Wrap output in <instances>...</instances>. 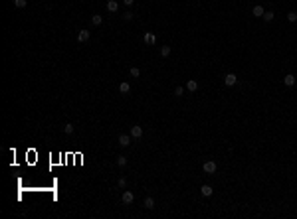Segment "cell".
<instances>
[{
  "instance_id": "5bb4252c",
  "label": "cell",
  "mask_w": 297,
  "mask_h": 219,
  "mask_svg": "<svg viewBox=\"0 0 297 219\" xmlns=\"http://www.w3.org/2000/svg\"><path fill=\"white\" fill-rule=\"evenodd\" d=\"M155 42H156V36L147 32V34H145V44H155Z\"/></svg>"
},
{
  "instance_id": "277c9868",
  "label": "cell",
  "mask_w": 297,
  "mask_h": 219,
  "mask_svg": "<svg viewBox=\"0 0 297 219\" xmlns=\"http://www.w3.org/2000/svg\"><path fill=\"white\" fill-rule=\"evenodd\" d=\"M131 136H133V138H141V136H143V126L135 125L133 129H131Z\"/></svg>"
},
{
  "instance_id": "9c48e42d",
  "label": "cell",
  "mask_w": 297,
  "mask_h": 219,
  "mask_svg": "<svg viewBox=\"0 0 297 219\" xmlns=\"http://www.w3.org/2000/svg\"><path fill=\"white\" fill-rule=\"evenodd\" d=\"M107 10H109V12H117V10H119V2H117V0H107Z\"/></svg>"
},
{
  "instance_id": "8fae6325",
  "label": "cell",
  "mask_w": 297,
  "mask_h": 219,
  "mask_svg": "<svg viewBox=\"0 0 297 219\" xmlns=\"http://www.w3.org/2000/svg\"><path fill=\"white\" fill-rule=\"evenodd\" d=\"M119 144H121L123 148L129 146V144H131V136H129V134H121V136H119Z\"/></svg>"
},
{
  "instance_id": "603a6c76",
  "label": "cell",
  "mask_w": 297,
  "mask_h": 219,
  "mask_svg": "<svg viewBox=\"0 0 297 219\" xmlns=\"http://www.w3.org/2000/svg\"><path fill=\"white\" fill-rule=\"evenodd\" d=\"M287 20H289V22H297V12H289L287 14Z\"/></svg>"
},
{
  "instance_id": "3957f363",
  "label": "cell",
  "mask_w": 297,
  "mask_h": 219,
  "mask_svg": "<svg viewBox=\"0 0 297 219\" xmlns=\"http://www.w3.org/2000/svg\"><path fill=\"white\" fill-rule=\"evenodd\" d=\"M89 36H91V32H89V30H79V34H77V40L83 44V42H87V40H89Z\"/></svg>"
},
{
  "instance_id": "44dd1931",
  "label": "cell",
  "mask_w": 297,
  "mask_h": 219,
  "mask_svg": "<svg viewBox=\"0 0 297 219\" xmlns=\"http://www.w3.org/2000/svg\"><path fill=\"white\" fill-rule=\"evenodd\" d=\"M63 130H66V134H72V132H73V125H72V122H67V125L63 126Z\"/></svg>"
},
{
  "instance_id": "30bf717a",
  "label": "cell",
  "mask_w": 297,
  "mask_h": 219,
  "mask_svg": "<svg viewBox=\"0 0 297 219\" xmlns=\"http://www.w3.org/2000/svg\"><path fill=\"white\" fill-rule=\"evenodd\" d=\"M129 91H131V85H129L127 81H123V83H119V93L121 95H127Z\"/></svg>"
},
{
  "instance_id": "5b68a950",
  "label": "cell",
  "mask_w": 297,
  "mask_h": 219,
  "mask_svg": "<svg viewBox=\"0 0 297 219\" xmlns=\"http://www.w3.org/2000/svg\"><path fill=\"white\" fill-rule=\"evenodd\" d=\"M236 81H238V77L234 75V73H228V75L224 77V83L228 85V87H232V85H236Z\"/></svg>"
},
{
  "instance_id": "52a82bcc",
  "label": "cell",
  "mask_w": 297,
  "mask_h": 219,
  "mask_svg": "<svg viewBox=\"0 0 297 219\" xmlns=\"http://www.w3.org/2000/svg\"><path fill=\"white\" fill-rule=\"evenodd\" d=\"M186 89L190 91V93H194V91L198 89V81H196V79H188V81H186Z\"/></svg>"
},
{
  "instance_id": "9a60e30c",
  "label": "cell",
  "mask_w": 297,
  "mask_h": 219,
  "mask_svg": "<svg viewBox=\"0 0 297 219\" xmlns=\"http://www.w3.org/2000/svg\"><path fill=\"white\" fill-rule=\"evenodd\" d=\"M101 22H103V18H101L99 14H93V16H91V24H93V26H101Z\"/></svg>"
},
{
  "instance_id": "ac0fdd59",
  "label": "cell",
  "mask_w": 297,
  "mask_h": 219,
  "mask_svg": "<svg viewBox=\"0 0 297 219\" xmlns=\"http://www.w3.org/2000/svg\"><path fill=\"white\" fill-rule=\"evenodd\" d=\"M14 4H16V8H26L28 6V0H14Z\"/></svg>"
},
{
  "instance_id": "7402d4cb",
  "label": "cell",
  "mask_w": 297,
  "mask_h": 219,
  "mask_svg": "<svg viewBox=\"0 0 297 219\" xmlns=\"http://www.w3.org/2000/svg\"><path fill=\"white\" fill-rule=\"evenodd\" d=\"M184 95V89L182 87H174V97H182Z\"/></svg>"
},
{
  "instance_id": "7a4b0ae2",
  "label": "cell",
  "mask_w": 297,
  "mask_h": 219,
  "mask_svg": "<svg viewBox=\"0 0 297 219\" xmlns=\"http://www.w3.org/2000/svg\"><path fill=\"white\" fill-rule=\"evenodd\" d=\"M121 201L125 205H131L133 201H135V195H133V191H123V195H121Z\"/></svg>"
},
{
  "instance_id": "7c38bea8",
  "label": "cell",
  "mask_w": 297,
  "mask_h": 219,
  "mask_svg": "<svg viewBox=\"0 0 297 219\" xmlns=\"http://www.w3.org/2000/svg\"><path fill=\"white\" fill-rule=\"evenodd\" d=\"M200 191H202V195H206V197H208V195H212V191H214V190H212V186L204 184L202 188H200Z\"/></svg>"
},
{
  "instance_id": "d6986e66",
  "label": "cell",
  "mask_w": 297,
  "mask_h": 219,
  "mask_svg": "<svg viewBox=\"0 0 297 219\" xmlns=\"http://www.w3.org/2000/svg\"><path fill=\"white\" fill-rule=\"evenodd\" d=\"M129 73H131V77H139V75H141V69H139V67H131V71H129Z\"/></svg>"
},
{
  "instance_id": "cb8c5ba5",
  "label": "cell",
  "mask_w": 297,
  "mask_h": 219,
  "mask_svg": "<svg viewBox=\"0 0 297 219\" xmlns=\"http://www.w3.org/2000/svg\"><path fill=\"white\" fill-rule=\"evenodd\" d=\"M117 184H119V188H125V186H127V180H125V178H119Z\"/></svg>"
},
{
  "instance_id": "d4e9b609",
  "label": "cell",
  "mask_w": 297,
  "mask_h": 219,
  "mask_svg": "<svg viewBox=\"0 0 297 219\" xmlns=\"http://www.w3.org/2000/svg\"><path fill=\"white\" fill-rule=\"evenodd\" d=\"M133 16H135L133 12H125L123 14V20H133Z\"/></svg>"
},
{
  "instance_id": "2e32d148",
  "label": "cell",
  "mask_w": 297,
  "mask_h": 219,
  "mask_svg": "<svg viewBox=\"0 0 297 219\" xmlns=\"http://www.w3.org/2000/svg\"><path fill=\"white\" fill-rule=\"evenodd\" d=\"M160 55H163V57H169V55H170V46H163V47H160Z\"/></svg>"
},
{
  "instance_id": "8992f818",
  "label": "cell",
  "mask_w": 297,
  "mask_h": 219,
  "mask_svg": "<svg viewBox=\"0 0 297 219\" xmlns=\"http://www.w3.org/2000/svg\"><path fill=\"white\" fill-rule=\"evenodd\" d=\"M252 14L256 16V18H263L266 10H263V6H253V8H252Z\"/></svg>"
},
{
  "instance_id": "ffe728a7",
  "label": "cell",
  "mask_w": 297,
  "mask_h": 219,
  "mask_svg": "<svg viewBox=\"0 0 297 219\" xmlns=\"http://www.w3.org/2000/svg\"><path fill=\"white\" fill-rule=\"evenodd\" d=\"M125 164H127V158H125V156H119V158H117V166H121V168H123Z\"/></svg>"
},
{
  "instance_id": "4fadbf2b",
  "label": "cell",
  "mask_w": 297,
  "mask_h": 219,
  "mask_svg": "<svg viewBox=\"0 0 297 219\" xmlns=\"http://www.w3.org/2000/svg\"><path fill=\"white\" fill-rule=\"evenodd\" d=\"M143 205L147 207V209H155V199H153V197H145Z\"/></svg>"
},
{
  "instance_id": "ba28073f",
  "label": "cell",
  "mask_w": 297,
  "mask_h": 219,
  "mask_svg": "<svg viewBox=\"0 0 297 219\" xmlns=\"http://www.w3.org/2000/svg\"><path fill=\"white\" fill-rule=\"evenodd\" d=\"M295 81H297V79H295V75H291V73H287V75L283 77V83L287 85V87H293V85H295Z\"/></svg>"
},
{
  "instance_id": "e0dca14e",
  "label": "cell",
  "mask_w": 297,
  "mask_h": 219,
  "mask_svg": "<svg viewBox=\"0 0 297 219\" xmlns=\"http://www.w3.org/2000/svg\"><path fill=\"white\" fill-rule=\"evenodd\" d=\"M273 18H275V14L271 12V10H267V12H266V14H263V20H266V22H271V20H273Z\"/></svg>"
},
{
  "instance_id": "484cf974",
  "label": "cell",
  "mask_w": 297,
  "mask_h": 219,
  "mask_svg": "<svg viewBox=\"0 0 297 219\" xmlns=\"http://www.w3.org/2000/svg\"><path fill=\"white\" fill-rule=\"evenodd\" d=\"M133 2H135V0H123V4H125V6H133Z\"/></svg>"
},
{
  "instance_id": "6da1fadb",
  "label": "cell",
  "mask_w": 297,
  "mask_h": 219,
  "mask_svg": "<svg viewBox=\"0 0 297 219\" xmlns=\"http://www.w3.org/2000/svg\"><path fill=\"white\" fill-rule=\"evenodd\" d=\"M202 170H204L206 174H214L216 170H218V166H216V162H212V160H208V162H204Z\"/></svg>"
}]
</instances>
